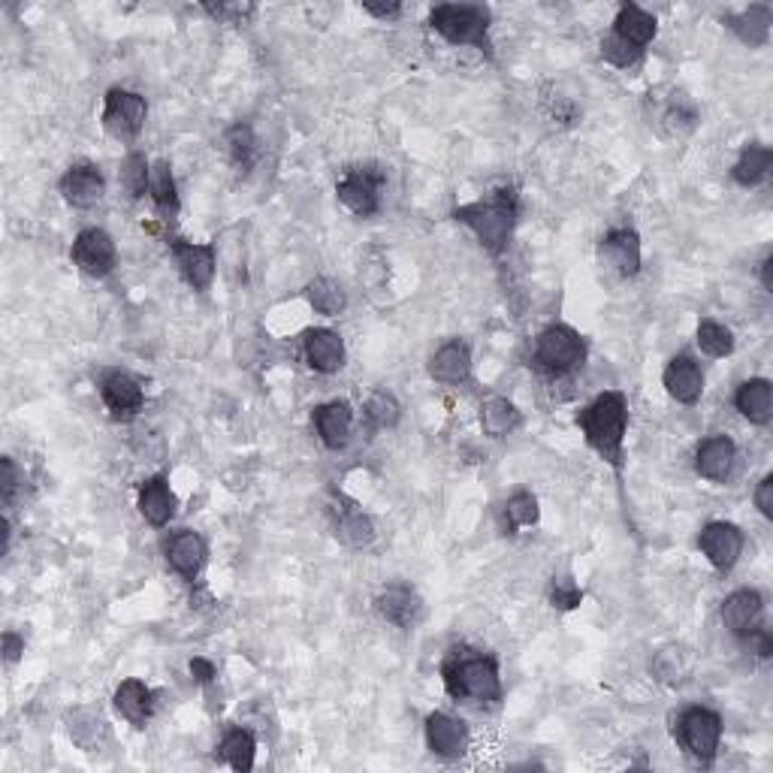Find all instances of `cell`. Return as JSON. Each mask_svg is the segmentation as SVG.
<instances>
[{
    "mask_svg": "<svg viewBox=\"0 0 773 773\" xmlns=\"http://www.w3.org/2000/svg\"><path fill=\"white\" fill-rule=\"evenodd\" d=\"M578 424L586 436V444L593 448L607 465L622 468V444H626V426H629V402L617 390H607L595 396L583 412L578 414Z\"/></svg>",
    "mask_w": 773,
    "mask_h": 773,
    "instance_id": "obj_1",
    "label": "cell"
},
{
    "mask_svg": "<svg viewBox=\"0 0 773 773\" xmlns=\"http://www.w3.org/2000/svg\"><path fill=\"white\" fill-rule=\"evenodd\" d=\"M516 212H520V203H516L514 188H502V191L490 193L484 200L453 209V221L465 224L477 236V242L487 248L492 258H499L511 242Z\"/></svg>",
    "mask_w": 773,
    "mask_h": 773,
    "instance_id": "obj_2",
    "label": "cell"
},
{
    "mask_svg": "<svg viewBox=\"0 0 773 773\" xmlns=\"http://www.w3.org/2000/svg\"><path fill=\"white\" fill-rule=\"evenodd\" d=\"M441 680L448 695L463 698V701H480V704H496L502 698V674L499 662L475 650H453L441 665Z\"/></svg>",
    "mask_w": 773,
    "mask_h": 773,
    "instance_id": "obj_3",
    "label": "cell"
},
{
    "mask_svg": "<svg viewBox=\"0 0 773 773\" xmlns=\"http://www.w3.org/2000/svg\"><path fill=\"white\" fill-rule=\"evenodd\" d=\"M429 27L453 46L490 49V10L480 3H441L429 13Z\"/></svg>",
    "mask_w": 773,
    "mask_h": 773,
    "instance_id": "obj_4",
    "label": "cell"
},
{
    "mask_svg": "<svg viewBox=\"0 0 773 773\" xmlns=\"http://www.w3.org/2000/svg\"><path fill=\"white\" fill-rule=\"evenodd\" d=\"M586 360V338L568 326V323H550L535 338L532 362L547 374H568L580 369Z\"/></svg>",
    "mask_w": 773,
    "mask_h": 773,
    "instance_id": "obj_5",
    "label": "cell"
},
{
    "mask_svg": "<svg viewBox=\"0 0 773 773\" xmlns=\"http://www.w3.org/2000/svg\"><path fill=\"white\" fill-rule=\"evenodd\" d=\"M677 737L683 749L701 764H713L722 744V716L710 707H686L677 720Z\"/></svg>",
    "mask_w": 773,
    "mask_h": 773,
    "instance_id": "obj_6",
    "label": "cell"
},
{
    "mask_svg": "<svg viewBox=\"0 0 773 773\" xmlns=\"http://www.w3.org/2000/svg\"><path fill=\"white\" fill-rule=\"evenodd\" d=\"M145 118H148V106L145 97L136 91L128 88H109L104 97V130L116 140H136L145 128Z\"/></svg>",
    "mask_w": 773,
    "mask_h": 773,
    "instance_id": "obj_7",
    "label": "cell"
},
{
    "mask_svg": "<svg viewBox=\"0 0 773 773\" xmlns=\"http://www.w3.org/2000/svg\"><path fill=\"white\" fill-rule=\"evenodd\" d=\"M381 185H384L381 169L357 167L342 176V181L335 185V193H338V203L357 218H372L381 209Z\"/></svg>",
    "mask_w": 773,
    "mask_h": 773,
    "instance_id": "obj_8",
    "label": "cell"
},
{
    "mask_svg": "<svg viewBox=\"0 0 773 773\" xmlns=\"http://www.w3.org/2000/svg\"><path fill=\"white\" fill-rule=\"evenodd\" d=\"M698 547H701V554L707 556L710 566L722 571V574H728L740 562V556H744V532L735 523L710 520L707 526L701 528V535H698Z\"/></svg>",
    "mask_w": 773,
    "mask_h": 773,
    "instance_id": "obj_9",
    "label": "cell"
},
{
    "mask_svg": "<svg viewBox=\"0 0 773 773\" xmlns=\"http://www.w3.org/2000/svg\"><path fill=\"white\" fill-rule=\"evenodd\" d=\"M73 263L79 270L91 275V278H106L109 272L116 270L118 248L112 242V236L100 227H88L73 239Z\"/></svg>",
    "mask_w": 773,
    "mask_h": 773,
    "instance_id": "obj_10",
    "label": "cell"
},
{
    "mask_svg": "<svg viewBox=\"0 0 773 773\" xmlns=\"http://www.w3.org/2000/svg\"><path fill=\"white\" fill-rule=\"evenodd\" d=\"M598 263L619 278H634L641 272V236L629 227H617L598 242Z\"/></svg>",
    "mask_w": 773,
    "mask_h": 773,
    "instance_id": "obj_11",
    "label": "cell"
},
{
    "mask_svg": "<svg viewBox=\"0 0 773 773\" xmlns=\"http://www.w3.org/2000/svg\"><path fill=\"white\" fill-rule=\"evenodd\" d=\"M173 258L179 266L181 278L191 284L193 290H209L215 282V270H218V260H215V246H197L188 239H173Z\"/></svg>",
    "mask_w": 773,
    "mask_h": 773,
    "instance_id": "obj_12",
    "label": "cell"
},
{
    "mask_svg": "<svg viewBox=\"0 0 773 773\" xmlns=\"http://www.w3.org/2000/svg\"><path fill=\"white\" fill-rule=\"evenodd\" d=\"M426 744L441 759H460L472 744V735H468V725L451 713H429L426 716Z\"/></svg>",
    "mask_w": 773,
    "mask_h": 773,
    "instance_id": "obj_13",
    "label": "cell"
},
{
    "mask_svg": "<svg viewBox=\"0 0 773 773\" xmlns=\"http://www.w3.org/2000/svg\"><path fill=\"white\" fill-rule=\"evenodd\" d=\"M722 622L735 638H747L764 622V598L759 590H735L722 602Z\"/></svg>",
    "mask_w": 773,
    "mask_h": 773,
    "instance_id": "obj_14",
    "label": "cell"
},
{
    "mask_svg": "<svg viewBox=\"0 0 773 773\" xmlns=\"http://www.w3.org/2000/svg\"><path fill=\"white\" fill-rule=\"evenodd\" d=\"M164 550H167L169 568H173L176 574H181L185 580H191V583L200 578V571H203V566H206L209 559L206 538H203L200 532H191V528L176 532Z\"/></svg>",
    "mask_w": 773,
    "mask_h": 773,
    "instance_id": "obj_15",
    "label": "cell"
},
{
    "mask_svg": "<svg viewBox=\"0 0 773 773\" xmlns=\"http://www.w3.org/2000/svg\"><path fill=\"white\" fill-rule=\"evenodd\" d=\"M737 463V444L728 436H710L698 444L695 451V472L704 480L725 484Z\"/></svg>",
    "mask_w": 773,
    "mask_h": 773,
    "instance_id": "obj_16",
    "label": "cell"
},
{
    "mask_svg": "<svg viewBox=\"0 0 773 773\" xmlns=\"http://www.w3.org/2000/svg\"><path fill=\"white\" fill-rule=\"evenodd\" d=\"M61 193H64V200L73 209L97 206L106 193L104 173H100V167H94V164H76V167H70L64 173Z\"/></svg>",
    "mask_w": 773,
    "mask_h": 773,
    "instance_id": "obj_17",
    "label": "cell"
},
{
    "mask_svg": "<svg viewBox=\"0 0 773 773\" xmlns=\"http://www.w3.org/2000/svg\"><path fill=\"white\" fill-rule=\"evenodd\" d=\"M330 516H333L335 538L342 544H348V547H369L374 542V523L362 514L357 504L348 502L345 496H338L330 504Z\"/></svg>",
    "mask_w": 773,
    "mask_h": 773,
    "instance_id": "obj_18",
    "label": "cell"
},
{
    "mask_svg": "<svg viewBox=\"0 0 773 773\" xmlns=\"http://www.w3.org/2000/svg\"><path fill=\"white\" fill-rule=\"evenodd\" d=\"M374 610L400 629H414L424 617V602L414 590L396 583V586H386L384 593L374 598Z\"/></svg>",
    "mask_w": 773,
    "mask_h": 773,
    "instance_id": "obj_19",
    "label": "cell"
},
{
    "mask_svg": "<svg viewBox=\"0 0 773 773\" xmlns=\"http://www.w3.org/2000/svg\"><path fill=\"white\" fill-rule=\"evenodd\" d=\"M314 429H318V439L323 441V448L338 451L345 448L350 439V429H354V412L345 400L323 402L314 408Z\"/></svg>",
    "mask_w": 773,
    "mask_h": 773,
    "instance_id": "obj_20",
    "label": "cell"
},
{
    "mask_svg": "<svg viewBox=\"0 0 773 773\" xmlns=\"http://www.w3.org/2000/svg\"><path fill=\"white\" fill-rule=\"evenodd\" d=\"M662 384L668 390L670 400H677L680 405H695L704 393V372L692 357H674L668 362V369L662 374Z\"/></svg>",
    "mask_w": 773,
    "mask_h": 773,
    "instance_id": "obj_21",
    "label": "cell"
},
{
    "mask_svg": "<svg viewBox=\"0 0 773 773\" xmlns=\"http://www.w3.org/2000/svg\"><path fill=\"white\" fill-rule=\"evenodd\" d=\"M429 374H432V381H439L444 386L465 384L472 378V350H468V345L460 338L441 345L429 360Z\"/></svg>",
    "mask_w": 773,
    "mask_h": 773,
    "instance_id": "obj_22",
    "label": "cell"
},
{
    "mask_svg": "<svg viewBox=\"0 0 773 773\" xmlns=\"http://www.w3.org/2000/svg\"><path fill=\"white\" fill-rule=\"evenodd\" d=\"M100 396H104L106 408L116 417H133L142 412L145 405V393L136 378H130L128 372H109L100 381Z\"/></svg>",
    "mask_w": 773,
    "mask_h": 773,
    "instance_id": "obj_23",
    "label": "cell"
},
{
    "mask_svg": "<svg viewBox=\"0 0 773 773\" xmlns=\"http://www.w3.org/2000/svg\"><path fill=\"white\" fill-rule=\"evenodd\" d=\"M306 362L314 372L333 374L345 366V342L333 330H311L306 335Z\"/></svg>",
    "mask_w": 773,
    "mask_h": 773,
    "instance_id": "obj_24",
    "label": "cell"
},
{
    "mask_svg": "<svg viewBox=\"0 0 773 773\" xmlns=\"http://www.w3.org/2000/svg\"><path fill=\"white\" fill-rule=\"evenodd\" d=\"M735 408L749 424L768 426L773 417V386L768 378H749L737 386Z\"/></svg>",
    "mask_w": 773,
    "mask_h": 773,
    "instance_id": "obj_25",
    "label": "cell"
},
{
    "mask_svg": "<svg viewBox=\"0 0 773 773\" xmlns=\"http://www.w3.org/2000/svg\"><path fill=\"white\" fill-rule=\"evenodd\" d=\"M140 514L145 523L164 528L176 516V492L169 490V480L164 475L148 477L140 487Z\"/></svg>",
    "mask_w": 773,
    "mask_h": 773,
    "instance_id": "obj_26",
    "label": "cell"
},
{
    "mask_svg": "<svg viewBox=\"0 0 773 773\" xmlns=\"http://www.w3.org/2000/svg\"><path fill=\"white\" fill-rule=\"evenodd\" d=\"M656 31H658L656 15L641 10L638 3H622L617 19H614V34H617L619 39H626V43L634 46V49H641V52L653 43Z\"/></svg>",
    "mask_w": 773,
    "mask_h": 773,
    "instance_id": "obj_27",
    "label": "cell"
},
{
    "mask_svg": "<svg viewBox=\"0 0 773 773\" xmlns=\"http://www.w3.org/2000/svg\"><path fill=\"white\" fill-rule=\"evenodd\" d=\"M112 701H116V710L121 713V720H128L133 728H145V722L152 720L155 695H152V689L142 680H124L116 689Z\"/></svg>",
    "mask_w": 773,
    "mask_h": 773,
    "instance_id": "obj_28",
    "label": "cell"
},
{
    "mask_svg": "<svg viewBox=\"0 0 773 773\" xmlns=\"http://www.w3.org/2000/svg\"><path fill=\"white\" fill-rule=\"evenodd\" d=\"M520 426H523V414H520V408L511 400L490 396L480 405V429L490 439H508V436H514Z\"/></svg>",
    "mask_w": 773,
    "mask_h": 773,
    "instance_id": "obj_29",
    "label": "cell"
},
{
    "mask_svg": "<svg viewBox=\"0 0 773 773\" xmlns=\"http://www.w3.org/2000/svg\"><path fill=\"white\" fill-rule=\"evenodd\" d=\"M773 167V152L768 145H759V142H749L744 145V152L735 160L732 167V176L740 188H756L761 181L768 179V173Z\"/></svg>",
    "mask_w": 773,
    "mask_h": 773,
    "instance_id": "obj_30",
    "label": "cell"
},
{
    "mask_svg": "<svg viewBox=\"0 0 773 773\" xmlns=\"http://www.w3.org/2000/svg\"><path fill=\"white\" fill-rule=\"evenodd\" d=\"M725 25L735 31L737 37L747 43L749 49H759L771 39V25H773V13L771 7H749L740 15H728Z\"/></svg>",
    "mask_w": 773,
    "mask_h": 773,
    "instance_id": "obj_31",
    "label": "cell"
},
{
    "mask_svg": "<svg viewBox=\"0 0 773 773\" xmlns=\"http://www.w3.org/2000/svg\"><path fill=\"white\" fill-rule=\"evenodd\" d=\"M67 732H70V737H73L82 749H97L106 740V735H109L104 713L94 707L73 710V713L67 716Z\"/></svg>",
    "mask_w": 773,
    "mask_h": 773,
    "instance_id": "obj_32",
    "label": "cell"
},
{
    "mask_svg": "<svg viewBox=\"0 0 773 773\" xmlns=\"http://www.w3.org/2000/svg\"><path fill=\"white\" fill-rule=\"evenodd\" d=\"M254 756H258V740L248 728H230L218 744V759L224 764H230L233 771H251Z\"/></svg>",
    "mask_w": 773,
    "mask_h": 773,
    "instance_id": "obj_33",
    "label": "cell"
},
{
    "mask_svg": "<svg viewBox=\"0 0 773 773\" xmlns=\"http://www.w3.org/2000/svg\"><path fill=\"white\" fill-rule=\"evenodd\" d=\"M148 197H152V203H155L160 218H176V212H179V193H176V179H173V167H169L167 160H155V164H152Z\"/></svg>",
    "mask_w": 773,
    "mask_h": 773,
    "instance_id": "obj_34",
    "label": "cell"
},
{
    "mask_svg": "<svg viewBox=\"0 0 773 773\" xmlns=\"http://www.w3.org/2000/svg\"><path fill=\"white\" fill-rule=\"evenodd\" d=\"M653 674L656 680L668 686H680L689 680L692 674V656L686 646H665L656 658H653Z\"/></svg>",
    "mask_w": 773,
    "mask_h": 773,
    "instance_id": "obj_35",
    "label": "cell"
},
{
    "mask_svg": "<svg viewBox=\"0 0 773 773\" xmlns=\"http://www.w3.org/2000/svg\"><path fill=\"white\" fill-rule=\"evenodd\" d=\"M695 121L698 109L686 94H674L668 104H665V109H662V116H658V124H662V130L670 133V136H686L689 130L695 128Z\"/></svg>",
    "mask_w": 773,
    "mask_h": 773,
    "instance_id": "obj_36",
    "label": "cell"
},
{
    "mask_svg": "<svg viewBox=\"0 0 773 773\" xmlns=\"http://www.w3.org/2000/svg\"><path fill=\"white\" fill-rule=\"evenodd\" d=\"M306 297H309L311 309L318 311V314H326V318H335V314H342V311L348 309V297H345V290L333 278H314L306 287Z\"/></svg>",
    "mask_w": 773,
    "mask_h": 773,
    "instance_id": "obj_37",
    "label": "cell"
},
{
    "mask_svg": "<svg viewBox=\"0 0 773 773\" xmlns=\"http://www.w3.org/2000/svg\"><path fill=\"white\" fill-rule=\"evenodd\" d=\"M538 514H542V511H538V499H535L532 492H514L502 508V528L508 535H514L516 528L535 526V523H538Z\"/></svg>",
    "mask_w": 773,
    "mask_h": 773,
    "instance_id": "obj_38",
    "label": "cell"
},
{
    "mask_svg": "<svg viewBox=\"0 0 773 773\" xmlns=\"http://www.w3.org/2000/svg\"><path fill=\"white\" fill-rule=\"evenodd\" d=\"M224 145H227V155H230V160L239 169H248L254 164V157H258V136H254V130L242 124V121L233 124V128L224 133Z\"/></svg>",
    "mask_w": 773,
    "mask_h": 773,
    "instance_id": "obj_39",
    "label": "cell"
},
{
    "mask_svg": "<svg viewBox=\"0 0 773 773\" xmlns=\"http://www.w3.org/2000/svg\"><path fill=\"white\" fill-rule=\"evenodd\" d=\"M698 348L707 357H728L735 350V333L720 321L698 323Z\"/></svg>",
    "mask_w": 773,
    "mask_h": 773,
    "instance_id": "obj_40",
    "label": "cell"
},
{
    "mask_svg": "<svg viewBox=\"0 0 773 773\" xmlns=\"http://www.w3.org/2000/svg\"><path fill=\"white\" fill-rule=\"evenodd\" d=\"M366 417H369V424L374 429H393L402 417L400 400L386 390H374L372 396L366 400Z\"/></svg>",
    "mask_w": 773,
    "mask_h": 773,
    "instance_id": "obj_41",
    "label": "cell"
},
{
    "mask_svg": "<svg viewBox=\"0 0 773 773\" xmlns=\"http://www.w3.org/2000/svg\"><path fill=\"white\" fill-rule=\"evenodd\" d=\"M148 179H152V164L140 152H130L124 157V164H121V181H124V188H128L133 200L148 193Z\"/></svg>",
    "mask_w": 773,
    "mask_h": 773,
    "instance_id": "obj_42",
    "label": "cell"
},
{
    "mask_svg": "<svg viewBox=\"0 0 773 773\" xmlns=\"http://www.w3.org/2000/svg\"><path fill=\"white\" fill-rule=\"evenodd\" d=\"M641 55H644L641 49H634V46H629L626 39H619L614 31H610V34L602 39V58H605L607 64L619 67V70L638 64V61H641Z\"/></svg>",
    "mask_w": 773,
    "mask_h": 773,
    "instance_id": "obj_43",
    "label": "cell"
},
{
    "mask_svg": "<svg viewBox=\"0 0 773 773\" xmlns=\"http://www.w3.org/2000/svg\"><path fill=\"white\" fill-rule=\"evenodd\" d=\"M547 595H550V605L556 610H574L583 602V593H580V586L574 580H554Z\"/></svg>",
    "mask_w": 773,
    "mask_h": 773,
    "instance_id": "obj_44",
    "label": "cell"
},
{
    "mask_svg": "<svg viewBox=\"0 0 773 773\" xmlns=\"http://www.w3.org/2000/svg\"><path fill=\"white\" fill-rule=\"evenodd\" d=\"M212 19H218V22H227V25H242L248 15L254 13V7L251 3H206L203 7Z\"/></svg>",
    "mask_w": 773,
    "mask_h": 773,
    "instance_id": "obj_45",
    "label": "cell"
},
{
    "mask_svg": "<svg viewBox=\"0 0 773 773\" xmlns=\"http://www.w3.org/2000/svg\"><path fill=\"white\" fill-rule=\"evenodd\" d=\"M15 490H19V468H15L10 456H3V460H0V499H3L7 508L13 504Z\"/></svg>",
    "mask_w": 773,
    "mask_h": 773,
    "instance_id": "obj_46",
    "label": "cell"
},
{
    "mask_svg": "<svg viewBox=\"0 0 773 773\" xmlns=\"http://www.w3.org/2000/svg\"><path fill=\"white\" fill-rule=\"evenodd\" d=\"M740 641H744V646H747L752 656L771 658L773 641H771V632H768V629H756V632H749L747 638H740Z\"/></svg>",
    "mask_w": 773,
    "mask_h": 773,
    "instance_id": "obj_47",
    "label": "cell"
},
{
    "mask_svg": "<svg viewBox=\"0 0 773 773\" xmlns=\"http://www.w3.org/2000/svg\"><path fill=\"white\" fill-rule=\"evenodd\" d=\"M756 508L764 520H773V475H764L756 487Z\"/></svg>",
    "mask_w": 773,
    "mask_h": 773,
    "instance_id": "obj_48",
    "label": "cell"
},
{
    "mask_svg": "<svg viewBox=\"0 0 773 773\" xmlns=\"http://www.w3.org/2000/svg\"><path fill=\"white\" fill-rule=\"evenodd\" d=\"M25 653V638H19L15 632H7L3 634V662L7 665H13L15 658Z\"/></svg>",
    "mask_w": 773,
    "mask_h": 773,
    "instance_id": "obj_49",
    "label": "cell"
},
{
    "mask_svg": "<svg viewBox=\"0 0 773 773\" xmlns=\"http://www.w3.org/2000/svg\"><path fill=\"white\" fill-rule=\"evenodd\" d=\"M362 10H366L369 15H374V19H396V15L402 13L400 3H366Z\"/></svg>",
    "mask_w": 773,
    "mask_h": 773,
    "instance_id": "obj_50",
    "label": "cell"
},
{
    "mask_svg": "<svg viewBox=\"0 0 773 773\" xmlns=\"http://www.w3.org/2000/svg\"><path fill=\"white\" fill-rule=\"evenodd\" d=\"M191 674L200 680V683H212V680H215V665L206 662V658H193Z\"/></svg>",
    "mask_w": 773,
    "mask_h": 773,
    "instance_id": "obj_51",
    "label": "cell"
},
{
    "mask_svg": "<svg viewBox=\"0 0 773 773\" xmlns=\"http://www.w3.org/2000/svg\"><path fill=\"white\" fill-rule=\"evenodd\" d=\"M771 266H773V258H771V254H768V258L761 260V284H764V290H768V294H771V290H773Z\"/></svg>",
    "mask_w": 773,
    "mask_h": 773,
    "instance_id": "obj_52",
    "label": "cell"
}]
</instances>
